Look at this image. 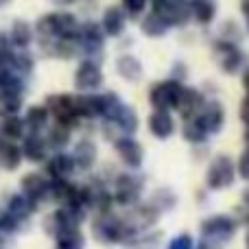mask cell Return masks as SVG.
<instances>
[{
  "mask_svg": "<svg viewBox=\"0 0 249 249\" xmlns=\"http://www.w3.org/2000/svg\"><path fill=\"white\" fill-rule=\"evenodd\" d=\"M81 22L70 11H53L35 22V39L42 53L57 59H70L77 55V31Z\"/></svg>",
  "mask_w": 249,
  "mask_h": 249,
  "instance_id": "6da1fadb",
  "label": "cell"
},
{
  "mask_svg": "<svg viewBox=\"0 0 249 249\" xmlns=\"http://www.w3.org/2000/svg\"><path fill=\"white\" fill-rule=\"evenodd\" d=\"M92 232H94V238L103 245H114V243H129L136 232L129 228L127 221L118 219V216L109 214V212H101L96 216L94 225H92Z\"/></svg>",
  "mask_w": 249,
  "mask_h": 249,
  "instance_id": "7a4b0ae2",
  "label": "cell"
},
{
  "mask_svg": "<svg viewBox=\"0 0 249 249\" xmlns=\"http://www.w3.org/2000/svg\"><path fill=\"white\" fill-rule=\"evenodd\" d=\"M105 51V33L101 24L88 20L79 24L77 31V53H81L86 59H94L101 57Z\"/></svg>",
  "mask_w": 249,
  "mask_h": 249,
  "instance_id": "3957f363",
  "label": "cell"
},
{
  "mask_svg": "<svg viewBox=\"0 0 249 249\" xmlns=\"http://www.w3.org/2000/svg\"><path fill=\"white\" fill-rule=\"evenodd\" d=\"M236 179V164L230 155H216L206 173V186L210 190H225Z\"/></svg>",
  "mask_w": 249,
  "mask_h": 249,
  "instance_id": "277c9868",
  "label": "cell"
},
{
  "mask_svg": "<svg viewBox=\"0 0 249 249\" xmlns=\"http://www.w3.org/2000/svg\"><path fill=\"white\" fill-rule=\"evenodd\" d=\"M142 190H144V179L140 175H133V173H123L118 175V179L114 181V193L112 199L118 206H136L142 197Z\"/></svg>",
  "mask_w": 249,
  "mask_h": 249,
  "instance_id": "5b68a950",
  "label": "cell"
},
{
  "mask_svg": "<svg viewBox=\"0 0 249 249\" xmlns=\"http://www.w3.org/2000/svg\"><path fill=\"white\" fill-rule=\"evenodd\" d=\"M46 109L53 118L57 121V124H64V127L72 129L81 118L77 112V101L70 94H53L46 99Z\"/></svg>",
  "mask_w": 249,
  "mask_h": 249,
  "instance_id": "8992f818",
  "label": "cell"
},
{
  "mask_svg": "<svg viewBox=\"0 0 249 249\" xmlns=\"http://www.w3.org/2000/svg\"><path fill=\"white\" fill-rule=\"evenodd\" d=\"M181 88H184V83L177 81V79H164V81L153 83L149 90V101L153 109H166V112L175 109Z\"/></svg>",
  "mask_w": 249,
  "mask_h": 249,
  "instance_id": "52a82bcc",
  "label": "cell"
},
{
  "mask_svg": "<svg viewBox=\"0 0 249 249\" xmlns=\"http://www.w3.org/2000/svg\"><path fill=\"white\" fill-rule=\"evenodd\" d=\"M236 221L228 214H214L210 219H206L201 223V234L206 241L214 243V245H221V243H228L234 238L236 234Z\"/></svg>",
  "mask_w": 249,
  "mask_h": 249,
  "instance_id": "ba28073f",
  "label": "cell"
},
{
  "mask_svg": "<svg viewBox=\"0 0 249 249\" xmlns=\"http://www.w3.org/2000/svg\"><path fill=\"white\" fill-rule=\"evenodd\" d=\"M103 81H105L103 68H101V64L94 59H83L81 64L77 66V70H74V88H77L81 94L101 90Z\"/></svg>",
  "mask_w": 249,
  "mask_h": 249,
  "instance_id": "9c48e42d",
  "label": "cell"
},
{
  "mask_svg": "<svg viewBox=\"0 0 249 249\" xmlns=\"http://www.w3.org/2000/svg\"><path fill=\"white\" fill-rule=\"evenodd\" d=\"M214 55L225 74H236L247 61L245 53H243V48L236 42H228V39H221V37L214 42Z\"/></svg>",
  "mask_w": 249,
  "mask_h": 249,
  "instance_id": "30bf717a",
  "label": "cell"
},
{
  "mask_svg": "<svg viewBox=\"0 0 249 249\" xmlns=\"http://www.w3.org/2000/svg\"><path fill=\"white\" fill-rule=\"evenodd\" d=\"M151 11L160 13V16L171 24V29L184 26L193 20V18H190L188 0H151Z\"/></svg>",
  "mask_w": 249,
  "mask_h": 249,
  "instance_id": "8fae6325",
  "label": "cell"
},
{
  "mask_svg": "<svg viewBox=\"0 0 249 249\" xmlns=\"http://www.w3.org/2000/svg\"><path fill=\"white\" fill-rule=\"evenodd\" d=\"M197 124L208 133V136H214L223 129L225 124V109L219 101H206L203 107L199 109V114L195 116Z\"/></svg>",
  "mask_w": 249,
  "mask_h": 249,
  "instance_id": "7c38bea8",
  "label": "cell"
},
{
  "mask_svg": "<svg viewBox=\"0 0 249 249\" xmlns=\"http://www.w3.org/2000/svg\"><path fill=\"white\" fill-rule=\"evenodd\" d=\"M114 146H116V153L124 162V166H129L131 171H138L142 166V162H144V149H142V144L133 136L116 138Z\"/></svg>",
  "mask_w": 249,
  "mask_h": 249,
  "instance_id": "4fadbf2b",
  "label": "cell"
},
{
  "mask_svg": "<svg viewBox=\"0 0 249 249\" xmlns=\"http://www.w3.org/2000/svg\"><path fill=\"white\" fill-rule=\"evenodd\" d=\"M127 13L123 7H107L101 18V29H103L105 37H121L127 29Z\"/></svg>",
  "mask_w": 249,
  "mask_h": 249,
  "instance_id": "5bb4252c",
  "label": "cell"
},
{
  "mask_svg": "<svg viewBox=\"0 0 249 249\" xmlns=\"http://www.w3.org/2000/svg\"><path fill=\"white\" fill-rule=\"evenodd\" d=\"M203 103H206V99H203V94L199 90H195V88H181L179 92V101H177V112L184 116V121H188V118H195L199 114V109L203 107Z\"/></svg>",
  "mask_w": 249,
  "mask_h": 249,
  "instance_id": "9a60e30c",
  "label": "cell"
},
{
  "mask_svg": "<svg viewBox=\"0 0 249 249\" xmlns=\"http://www.w3.org/2000/svg\"><path fill=\"white\" fill-rule=\"evenodd\" d=\"M149 131L158 140H168L175 133V118L166 109H155L149 116Z\"/></svg>",
  "mask_w": 249,
  "mask_h": 249,
  "instance_id": "2e32d148",
  "label": "cell"
},
{
  "mask_svg": "<svg viewBox=\"0 0 249 249\" xmlns=\"http://www.w3.org/2000/svg\"><path fill=\"white\" fill-rule=\"evenodd\" d=\"M22 195L29 197L33 203H39L42 199L48 197V179L39 173H29L22 177Z\"/></svg>",
  "mask_w": 249,
  "mask_h": 249,
  "instance_id": "e0dca14e",
  "label": "cell"
},
{
  "mask_svg": "<svg viewBox=\"0 0 249 249\" xmlns=\"http://www.w3.org/2000/svg\"><path fill=\"white\" fill-rule=\"evenodd\" d=\"M7 37L16 51H29V46L35 39V31L26 20H16L11 24V29H9Z\"/></svg>",
  "mask_w": 249,
  "mask_h": 249,
  "instance_id": "ac0fdd59",
  "label": "cell"
},
{
  "mask_svg": "<svg viewBox=\"0 0 249 249\" xmlns=\"http://www.w3.org/2000/svg\"><path fill=\"white\" fill-rule=\"evenodd\" d=\"M190 2V18H193L197 24L201 26H208L214 22L216 18V0H188Z\"/></svg>",
  "mask_w": 249,
  "mask_h": 249,
  "instance_id": "d6986e66",
  "label": "cell"
},
{
  "mask_svg": "<svg viewBox=\"0 0 249 249\" xmlns=\"http://www.w3.org/2000/svg\"><path fill=\"white\" fill-rule=\"evenodd\" d=\"M116 72L121 74L124 81L129 83H138L142 79V74H144V68H142L140 59L133 55H121L116 59Z\"/></svg>",
  "mask_w": 249,
  "mask_h": 249,
  "instance_id": "ffe728a7",
  "label": "cell"
},
{
  "mask_svg": "<svg viewBox=\"0 0 249 249\" xmlns=\"http://www.w3.org/2000/svg\"><path fill=\"white\" fill-rule=\"evenodd\" d=\"M46 171L51 179H68L74 173V162L68 153H55L46 162Z\"/></svg>",
  "mask_w": 249,
  "mask_h": 249,
  "instance_id": "44dd1931",
  "label": "cell"
},
{
  "mask_svg": "<svg viewBox=\"0 0 249 249\" xmlns=\"http://www.w3.org/2000/svg\"><path fill=\"white\" fill-rule=\"evenodd\" d=\"M70 158H72V162H74V168H81V171L92 168V166H94V162H96V146H94V142H90V140L77 142Z\"/></svg>",
  "mask_w": 249,
  "mask_h": 249,
  "instance_id": "7402d4cb",
  "label": "cell"
},
{
  "mask_svg": "<svg viewBox=\"0 0 249 249\" xmlns=\"http://www.w3.org/2000/svg\"><path fill=\"white\" fill-rule=\"evenodd\" d=\"M74 101H77L79 118H88V121L101 118V94H96V92H88V94L74 96Z\"/></svg>",
  "mask_w": 249,
  "mask_h": 249,
  "instance_id": "603a6c76",
  "label": "cell"
},
{
  "mask_svg": "<svg viewBox=\"0 0 249 249\" xmlns=\"http://www.w3.org/2000/svg\"><path fill=\"white\" fill-rule=\"evenodd\" d=\"M46 140L39 133H29L22 142V155L29 162H44L46 160Z\"/></svg>",
  "mask_w": 249,
  "mask_h": 249,
  "instance_id": "cb8c5ba5",
  "label": "cell"
},
{
  "mask_svg": "<svg viewBox=\"0 0 249 249\" xmlns=\"http://www.w3.org/2000/svg\"><path fill=\"white\" fill-rule=\"evenodd\" d=\"M140 29H142V33L149 35V37H164V35L171 31V24H168V22L164 20L160 13L149 11L140 20Z\"/></svg>",
  "mask_w": 249,
  "mask_h": 249,
  "instance_id": "d4e9b609",
  "label": "cell"
},
{
  "mask_svg": "<svg viewBox=\"0 0 249 249\" xmlns=\"http://www.w3.org/2000/svg\"><path fill=\"white\" fill-rule=\"evenodd\" d=\"M35 206H37V203H33L29 197H24V195H11L7 201V212L13 219L24 221L35 212Z\"/></svg>",
  "mask_w": 249,
  "mask_h": 249,
  "instance_id": "484cf974",
  "label": "cell"
},
{
  "mask_svg": "<svg viewBox=\"0 0 249 249\" xmlns=\"http://www.w3.org/2000/svg\"><path fill=\"white\" fill-rule=\"evenodd\" d=\"M138 114L133 107H129V105H123L121 112L116 114V118L112 121V124H116L118 131H123V136H133L138 129Z\"/></svg>",
  "mask_w": 249,
  "mask_h": 249,
  "instance_id": "4316f807",
  "label": "cell"
},
{
  "mask_svg": "<svg viewBox=\"0 0 249 249\" xmlns=\"http://www.w3.org/2000/svg\"><path fill=\"white\" fill-rule=\"evenodd\" d=\"M48 118H51V114H48L46 105H33V107L26 109L24 127L31 129V133H39L48 124Z\"/></svg>",
  "mask_w": 249,
  "mask_h": 249,
  "instance_id": "83f0119b",
  "label": "cell"
},
{
  "mask_svg": "<svg viewBox=\"0 0 249 249\" xmlns=\"http://www.w3.org/2000/svg\"><path fill=\"white\" fill-rule=\"evenodd\" d=\"M22 164V149L18 144H13L11 140L0 144V166L7 171H16Z\"/></svg>",
  "mask_w": 249,
  "mask_h": 249,
  "instance_id": "f1b7e54d",
  "label": "cell"
},
{
  "mask_svg": "<svg viewBox=\"0 0 249 249\" xmlns=\"http://www.w3.org/2000/svg\"><path fill=\"white\" fill-rule=\"evenodd\" d=\"M123 99L116 92H101V118L107 123H112L116 118V114L123 107Z\"/></svg>",
  "mask_w": 249,
  "mask_h": 249,
  "instance_id": "f546056e",
  "label": "cell"
},
{
  "mask_svg": "<svg viewBox=\"0 0 249 249\" xmlns=\"http://www.w3.org/2000/svg\"><path fill=\"white\" fill-rule=\"evenodd\" d=\"M86 247V236L79 228L64 230L57 234V249H83Z\"/></svg>",
  "mask_w": 249,
  "mask_h": 249,
  "instance_id": "4dcf8cb0",
  "label": "cell"
},
{
  "mask_svg": "<svg viewBox=\"0 0 249 249\" xmlns=\"http://www.w3.org/2000/svg\"><path fill=\"white\" fill-rule=\"evenodd\" d=\"M22 109V94H13V92H2L0 94V116H18Z\"/></svg>",
  "mask_w": 249,
  "mask_h": 249,
  "instance_id": "1f68e13d",
  "label": "cell"
},
{
  "mask_svg": "<svg viewBox=\"0 0 249 249\" xmlns=\"http://www.w3.org/2000/svg\"><path fill=\"white\" fill-rule=\"evenodd\" d=\"M175 195L171 193V190H166V188H160V190H155L153 193V197H151V206L155 208V210L162 214V212H168V210H173L175 208Z\"/></svg>",
  "mask_w": 249,
  "mask_h": 249,
  "instance_id": "d6a6232c",
  "label": "cell"
},
{
  "mask_svg": "<svg viewBox=\"0 0 249 249\" xmlns=\"http://www.w3.org/2000/svg\"><path fill=\"white\" fill-rule=\"evenodd\" d=\"M24 121L22 118H18V116H9V118H4V123H2V127H0V133H2L7 140H18V138H22L24 136Z\"/></svg>",
  "mask_w": 249,
  "mask_h": 249,
  "instance_id": "836d02e7",
  "label": "cell"
},
{
  "mask_svg": "<svg viewBox=\"0 0 249 249\" xmlns=\"http://www.w3.org/2000/svg\"><path fill=\"white\" fill-rule=\"evenodd\" d=\"M68 142H70V129L68 127H64V124H55V127H51L48 138H46V146L64 149Z\"/></svg>",
  "mask_w": 249,
  "mask_h": 249,
  "instance_id": "e575fe53",
  "label": "cell"
},
{
  "mask_svg": "<svg viewBox=\"0 0 249 249\" xmlns=\"http://www.w3.org/2000/svg\"><path fill=\"white\" fill-rule=\"evenodd\" d=\"M181 133H184V138L190 142V144H201V142H206L208 138H210L201 127H199L195 118H188V121L184 123V129H181Z\"/></svg>",
  "mask_w": 249,
  "mask_h": 249,
  "instance_id": "d590c367",
  "label": "cell"
},
{
  "mask_svg": "<svg viewBox=\"0 0 249 249\" xmlns=\"http://www.w3.org/2000/svg\"><path fill=\"white\" fill-rule=\"evenodd\" d=\"M149 0H123V11L127 13V18H140L146 11Z\"/></svg>",
  "mask_w": 249,
  "mask_h": 249,
  "instance_id": "8d00e7d4",
  "label": "cell"
},
{
  "mask_svg": "<svg viewBox=\"0 0 249 249\" xmlns=\"http://www.w3.org/2000/svg\"><path fill=\"white\" fill-rule=\"evenodd\" d=\"M166 249H195V241L190 234H177L175 238H171Z\"/></svg>",
  "mask_w": 249,
  "mask_h": 249,
  "instance_id": "74e56055",
  "label": "cell"
},
{
  "mask_svg": "<svg viewBox=\"0 0 249 249\" xmlns=\"http://www.w3.org/2000/svg\"><path fill=\"white\" fill-rule=\"evenodd\" d=\"M236 173H238V177H241V179L249 181V146L241 153V158H238V162H236Z\"/></svg>",
  "mask_w": 249,
  "mask_h": 249,
  "instance_id": "f35d334b",
  "label": "cell"
},
{
  "mask_svg": "<svg viewBox=\"0 0 249 249\" xmlns=\"http://www.w3.org/2000/svg\"><path fill=\"white\" fill-rule=\"evenodd\" d=\"M18 223H20V221L13 219L9 212H2V214H0V232H4V234L16 232V230H18Z\"/></svg>",
  "mask_w": 249,
  "mask_h": 249,
  "instance_id": "ab89813d",
  "label": "cell"
},
{
  "mask_svg": "<svg viewBox=\"0 0 249 249\" xmlns=\"http://www.w3.org/2000/svg\"><path fill=\"white\" fill-rule=\"evenodd\" d=\"M241 118H243L245 124H249V94L243 99V103H241Z\"/></svg>",
  "mask_w": 249,
  "mask_h": 249,
  "instance_id": "60d3db41",
  "label": "cell"
},
{
  "mask_svg": "<svg viewBox=\"0 0 249 249\" xmlns=\"http://www.w3.org/2000/svg\"><path fill=\"white\" fill-rule=\"evenodd\" d=\"M241 11H243V18H245V29L249 33V0H243L241 2Z\"/></svg>",
  "mask_w": 249,
  "mask_h": 249,
  "instance_id": "b9f144b4",
  "label": "cell"
},
{
  "mask_svg": "<svg viewBox=\"0 0 249 249\" xmlns=\"http://www.w3.org/2000/svg\"><path fill=\"white\" fill-rule=\"evenodd\" d=\"M72 2H77V0H53V4H57V7H68Z\"/></svg>",
  "mask_w": 249,
  "mask_h": 249,
  "instance_id": "7bdbcfd3",
  "label": "cell"
},
{
  "mask_svg": "<svg viewBox=\"0 0 249 249\" xmlns=\"http://www.w3.org/2000/svg\"><path fill=\"white\" fill-rule=\"evenodd\" d=\"M199 249H219V245H214V243H210V241H203L201 245H199Z\"/></svg>",
  "mask_w": 249,
  "mask_h": 249,
  "instance_id": "ee69618b",
  "label": "cell"
},
{
  "mask_svg": "<svg viewBox=\"0 0 249 249\" xmlns=\"http://www.w3.org/2000/svg\"><path fill=\"white\" fill-rule=\"evenodd\" d=\"M243 86H245V90H247V94H249V68L245 70V74H243Z\"/></svg>",
  "mask_w": 249,
  "mask_h": 249,
  "instance_id": "f6af8a7d",
  "label": "cell"
},
{
  "mask_svg": "<svg viewBox=\"0 0 249 249\" xmlns=\"http://www.w3.org/2000/svg\"><path fill=\"white\" fill-rule=\"evenodd\" d=\"M245 142H247V146H249V124L245 127Z\"/></svg>",
  "mask_w": 249,
  "mask_h": 249,
  "instance_id": "bcb514c9",
  "label": "cell"
},
{
  "mask_svg": "<svg viewBox=\"0 0 249 249\" xmlns=\"http://www.w3.org/2000/svg\"><path fill=\"white\" fill-rule=\"evenodd\" d=\"M245 203L249 206V190H245Z\"/></svg>",
  "mask_w": 249,
  "mask_h": 249,
  "instance_id": "7dc6e473",
  "label": "cell"
},
{
  "mask_svg": "<svg viewBox=\"0 0 249 249\" xmlns=\"http://www.w3.org/2000/svg\"><path fill=\"white\" fill-rule=\"evenodd\" d=\"M11 0H0V7H4V4H9Z\"/></svg>",
  "mask_w": 249,
  "mask_h": 249,
  "instance_id": "c3c4849f",
  "label": "cell"
},
{
  "mask_svg": "<svg viewBox=\"0 0 249 249\" xmlns=\"http://www.w3.org/2000/svg\"><path fill=\"white\" fill-rule=\"evenodd\" d=\"M245 247L249 249V232H247V238H245Z\"/></svg>",
  "mask_w": 249,
  "mask_h": 249,
  "instance_id": "681fc988",
  "label": "cell"
},
{
  "mask_svg": "<svg viewBox=\"0 0 249 249\" xmlns=\"http://www.w3.org/2000/svg\"><path fill=\"white\" fill-rule=\"evenodd\" d=\"M0 136H2V133H0ZM0 144H2V140H0Z\"/></svg>",
  "mask_w": 249,
  "mask_h": 249,
  "instance_id": "f907efd6",
  "label": "cell"
},
{
  "mask_svg": "<svg viewBox=\"0 0 249 249\" xmlns=\"http://www.w3.org/2000/svg\"><path fill=\"white\" fill-rule=\"evenodd\" d=\"M0 241H2V238H0Z\"/></svg>",
  "mask_w": 249,
  "mask_h": 249,
  "instance_id": "816d5d0a",
  "label": "cell"
}]
</instances>
